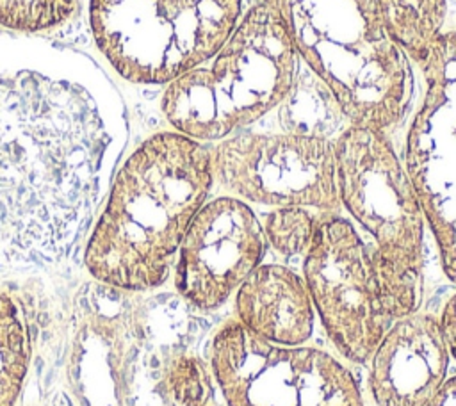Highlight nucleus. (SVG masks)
<instances>
[{
  "instance_id": "17",
  "label": "nucleus",
  "mask_w": 456,
  "mask_h": 406,
  "mask_svg": "<svg viewBox=\"0 0 456 406\" xmlns=\"http://www.w3.org/2000/svg\"><path fill=\"white\" fill-rule=\"evenodd\" d=\"M162 390L173 406H205L210 390L208 374L198 358L176 354L166 365Z\"/></svg>"
},
{
  "instance_id": "10",
  "label": "nucleus",
  "mask_w": 456,
  "mask_h": 406,
  "mask_svg": "<svg viewBox=\"0 0 456 406\" xmlns=\"http://www.w3.org/2000/svg\"><path fill=\"white\" fill-rule=\"evenodd\" d=\"M265 248L262 223L246 201H205L180 242L175 287L192 306L216 310L262 264Z\"/></svg>"
},
{
  "instance_id": "3",
  "label": "nucleus",
  "mask_w": 456,
  "mask_h": 406,
  "mask_svg": "<svg viewBox=\"0 0 456 406\" xmlns=\"http://www.w3.org/2000/svg\"><path fill=\"white\" fill-rule=\"evenodd\" d=\"M297 57L280 16L258 2L207 62L167 84L162 112L178 134L221 141L289 98Z\"/></svg>"
},
{
  "instance_id": "11",
  "label": "nucleus",
  "mask_w": 456,
  "mask_h": 406,
  "mask_svg": "<svg viewBox=\"0 0 456 406\" xmlns=\"http://www.w3.org/2000/svg\"><path fill=\"white\" fill-rule=\"evenodd\" d=\"M449 351L438 319L410 313L385 331L370 356L378 406H424L445 379Z\"/></svg>"
},
{
  "instance_id": "14",
  "label": "nucleus",
  "mask_w": 456,
  "mask_h": 406,
  "mask_svg": "<svg viewBox=\"0 0 456 406\" xmlns=\"http://www.w3.org/2000/svg\"><path fill=\"white\" fill-rule=\"evenodd\" d=\"M28 337L16 303L0 294V406H14L28 369Z\"/></svg>"
},
{
  "instance_id": "8",
  "label": "nucleus",
  "mask_w": 456,
  "mask_h": 406,
  "mask_svg": "<svg viewBox=\"0 0 456 406\" xmlns=\"http://www.w3.org/2000/svg\"><path fill=\"white\" fill-rule=\"evenodd\" d=\"M303 280L337 351L354 361L370 360L387 331L369 246L338 214L321 212L305 251Z\"/></svg>"
},
{
  "instance_id": "2",
  "label": "nucleus",
  "mask_w": 456,
  "mask_h": 406,
  "mask_svg": "<svg viewBox=\"0 0 456 406\" xmlns=\"http://www.w3.org/2000/svg\"><path fill=\"white\" fill-rule=\"evenodd\" d=\"M349 125L385 132L406 114L413 73L388 37L376 0H260Z\"/></svg>"
},
{
  "instance_id": "18",
  "label": "nucleus",
  "mask_w": 456,
  "mask_h": 406,
  "mask_svg": "<svg viewBox=\"0 0 456 406\" xmlns=\"http://www.w3.org/2000/svg\"><path fill=\"white\" fill-rule=\"evenodd\" d=\"M438 324H440V331L447 345V351L456 360V294L445 303L442 315L438 319Z\"/></svg>"
},
{
  "instance_id": "7",
  "label": "nucleus",
  "mask_w": 456,
  "mask_h": 406,
  "mask_svg": "<svg viewBox=\"0 0 456 406\" xmlns=\"http://www.w3.org/2000/svg\"><path fill=\"white\" fill-rule=\"evenodd\" d=\"M212 175L242 201L337 214L333 141L321 134L235 132L214 148Z\"/></svg>"
},
{
  "instance_id": "16",
  "label": "nucleus",
  "mask_w": 456,
  "mask_h": 406,
  "mask_svg": "<svg viewBox=\"0 0 456 406\" xmlns=\"http://www.w3.org/2000/svg\"><path fill=\"white\" fill-rule=\"evenodd\" d=\"M75 7L77 0H0V25L36 32L62 23Z\"/></svg>"
},
{
  "instance_id": "6",
  "label": "nucleus",
  "mask_w": 456,
  "mask_h": 406,
  "mask_svg": "<svg viewBox=\"0 0 456 406\" xmlns=\"http://www.w3.org/2000/svg\"><path fill=\"white\" fill-rule=\"evenodd\" d=\"M210 365L228 406H363L353 374L331 354L271 344L239 321L216 333Z\"/></svg>"
},
{
  "instance_id": "4",
  "label": "nucleus",
  "mask_w": 456,
  "mask_h": 406,
  "mask_svg": "<svg viewBox=\"0 0 456 406\" xmlns=\"http://www.w3.org/2000/svg\"><path fill=\"white\" fill-rule=\"evenodd\" d=\"M340 205L370 235L369 246L387 317L403 319L422 299L424 214L387 134L349 125L333 141Z\"/></svg>"
},
{
  "instance_id": "19",
  "label": "nucleus",
  "mask_w": 456,
  "mask_h": 406,
  "mask_svg": "<svg viewBox=\"0 0 456 406\" xmlns=\"http://www.w3.org/2000/svg\"><path fill=\"white\" fill-rule=\"evenodd\" d=\"M424 406H456V376L444 379Z\"/></svg>"
},
{
  "instance_id": "9",
  "label": "nucleus",
  "mask_w": 456,
  "mask_h": 406,
  "mask_svg": "<svg viewBox=\"0 0 456 406\" xmlns=\"http://www.w3.org/2000/svg\"><path fill=\"white\" fill-rule=\"evenodd\" d=\"M426 94L406 135L404 169L456 283V30L442 32L420 66Z\"/></svg>"
},
{
  "instance_id": "13",
  "label": "nucleus",
  "mask_w": 456,
  "mask_h": 406,
  "mask_svg": "<svg viewBox=\"0 0 456 406\" xmlns=\"http://www.w3.org/2000/svg\"><path fill=\"white\" fill-rule=\"evenodd\" d=\"M383 27L408 61L422 66L442 36L447 0H376Z\"/></svg>"
},
{
  "instance_id": "5",
  "label": "nucleus",
  "mask_w": 456,
  "mask_h": 406,
  "mask_svg": "<svg viewBox=\"0 0 456 406\" xmlns=\"http://www.w3.org/2000/svg\"><path fill=\"white\" fill-rule=\"evenodd\" d=\"M242 0H91L110 66L134 84H169L207 62L240 20Z\"/></svg>"
},
{
  "instance_id": "15",
  "label": "nucleus",
  "mask_w": 456,
  "mask_h": 406,
  "mask_svg": "<svg viewBox=\"0 0 456 406\" xmlns=\"http://www.w3.org/2000/svg\"><path fill=\"white\" fill-rule=\"evenodd\" d=\"M306 207H274L262 223L267 244L281 256H296L308 249L317 224Z\"/></svg>"
},
{
  "instance_id": "12",
  "label": "nucleus",
  "mask_w": 456,
  "mask_h": 406,
  "mask_svg": "<svg viewBox=\"0 0 456 406\" xmlns=\"http://www.w3.org/2000/svg\"><path fill=\"white\" fill-rule=\"evenodd\" d=\"M239 322L253 335L278 345H299L314 329V303L297 272L260 264L237 288Z\"/></svg>"
},
{
  "instance_id": "1",
  "label": "nucleus",
  "mask_w": 456,
  "mask_h": 406,
  "mask_svg": "<svg viewBox=\"0 0 456 406\" xmlns=\"http://www.w3.org/2000/svg\"><path fill=\"white\" fill-rule=\"evenodd\" d=\"M212 183V155L203 142L178 132L146 139L114 178L86 248L87 271L125 290L162 285Z\"/></svg>"
}]
</instances>
